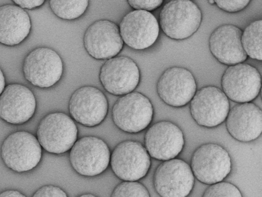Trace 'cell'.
<instances>
[{"label":"cell","mask_w":262,"mask_h":197,"mask_svg":"<svg viewBox=\"0 0 262 197\" xmlns=\"http://www.w3.org/2000/svg\"><path fill=\"white\" fill-rule=\"evenodd\" d=\"M118 27L123 43L135 50L149 48L155 43L159 34V24L155 16L143 10L128 12Z\"/></svg>","instance_id":"15"},{"label":"cell","mask_w":262,"mask_h":197,"mask_svg":"<svg viewBox=\"0 0 262 197\" xmlns=\"http://www.w3.org/2000/svg\"><path fill=\"white\" fill-rule=\"evenodd\" d=\"M128 5L134 10L152 11L161 6L162 0H128Z\"/></svg>","instance_id":"27"},{"label":"cell","mask_w":262,"mask_h":197,"mask_svg":"<svg viewBox=\"0 0 262 197\" xmlns=\"http://www.w3.org/2000/svg\"><path fill=\"white\" fill-rule=\"evenodd\" d=\"M78 197H97V196H96L95 195H93L92 194H91V193H85V194H82L80 196H78Z\"/></svg>","instance_id":"32"},{"label":"cell","mask_w":262,"mask_h":197,"mask_svg":"<svg viewBox=\"0 0 262 197\" xmlns=\"http://www.w3.org/2000/svg\"><path fill=\"white\" fill-rule=\"evenodd\" d=\"M49 3L54 14L65 20H73L80 17L89 5L88 1L51 0Z\"/></svg>","instance_id":"23"},{"label":"cell","mask_w":262,"mask_h":197,"mask_svg":"<svg viewBox=\"0 0 262 197\" xmlns=\"http://www.w3.org/2000/svg\"><path fill=\"white\" fill-rule=\"evenodd\" d=\"M41 147L37 138L26 131L10 134L3 142L1 155L11 170L23 172L35 168L41 157Z\"/></svg>","instance_id":"7"},{"label":"cell","mask_w":262,"mask_h":197,"mask_svg":"<svg viewBox=\"0 0 262 197\" xmlns=\"http://www.w3.org/2000/svg\"><path fill=\"white\" fill-rule=\"evenodd\" d=\"M32 197H68L65 191L59 187L45 185L39 188Z\"/></svg>","instance_id":"28"},{"label":"cell","mask_w":262,"mask_h":197,"mask_svg":"<svg viewBox=\"0 0 262 197\" xmlns=\"http://www.w3.org/2000/svg\"><path fill=\"white\" fill-rule=\"evenodd\" d=\"M202 18L200 9L192 1H172L166 3L160 11V26L169 38L182 40L198 30Z\"/></svg>","instance_id":"1"},{"label":"cell","mask_w":262,"mask_h":197,"mask_svg":"<svg viewBox=\"0 0 262 197\" xmlns=\"http://www.w3.org/2000/svg\"><path fill=\"white\" fill-rule=\"evenodd\" d=\"M226 126L230 135L241 142H249L260 136L262 131V112L255 104L239 103L229 111Z\"/></svg>","instance_id":"19"},{"label":"cell","mask_w":262,"mask_h":197,"mask_svg":"<svg viewBox=\"0 0 262 197\" xmlns=\"http://www.w3.org/2000/svg\"><path fill=\"white\" fill-rule=\"evenodd\" d=\"M185 141L182 130L172 122L162 121L151 126L144 136V147L149 156L167 161L181 152Z\"/></svg>","instance_id":"14"},{"label":"cell","mask_w":262,"mask_h":197,"mask_svg":"<svg viewBox=\"0 0 262 197\" xmlns=\"http://www.w3.org/2000/svg\"><path fill=\"white\" fill-rule=\"evenodd\" d=\"M153 183L161 197H187L193 189L194 176L187 163L174 158L163 161L157 167Z\"/></svg>","instance_id":"8"},{"label":"cell","mask_w":262,"mask_h":197,"mask_svg":"<svg viewBox=\"0 0 262 197\" xmlns=\"http://www.w3.org/2000/svg\"><path fill=\"white\" fill-rule=\"evenodd\" d=\"M230 110L229 99L224 92L213 86L196 91L190 102V112L199 125L212 128L225 120Z\"/></svg>","instance_id":"10"},{"label":"cell","mask_w":262,"mask_h":197,"mask_svg":"<svg viewBox=\"0 0 262 197\" xmlns=\"http://www.w3.org/2000/svg\"><path fill=\"white\" fill-rule=\"evenodd\" d=\"M111 152L106 143L94 136L82 137L75 142L70 151L73 169L84 176H95L104 172L110 164Z\"/></svg>","instance_id":"5"},{"label":"cell","mask_w":262,"mask_h":197,"mask_svg":"<svg viewBox=\"0 0 262 197\" xmlns=\"http://www.w3.org/2000/svg\"><path fill=\"white\" fill-rule=\"evenodd\" d=\"M100 82L108 93L122 96L133 92L140 81V70L135 61L125 56L107 60L100 68Z\"/></svg>","instance_id":"13"},{"label":"cell","mask_w":262,"mask_h":197,"mask_svg":"<svg viewBox=\"0 0 262 197\" xmlns=\"http://www.w3.org/2000/svg\"><path fill=\"white\" fill-rule=\"evenodd\" d=\"M152 105L149 98L139 92H132L120 97L112 111L115 125L122 131L136 133L145 129L152 121Z\"/></svg>","instance_id":"2"},{"label":"cell","mask_w":262,"mask_h":197,"mask_svg":"<svg viewBox=\"0 0 262 197\" xmlns=\"http://www.w3.org/2000/svg\"><path fill=\"white\" fill-rule=\"evenodd\" d=\"M108 108L105 95L100 89L92 86H84L76 89L68 104L72 119L88 127L101 123L106 116Z\"/></svg>","instance_id":"11"},{"label":"cell","mask_w":262,"mask_h":197,"mask_svg":"<svg viewBox=\"0 0 262 197\" xmlns=\"http://www.w3.org/2000/svg\"><path fill=\"white\" fill-rule=\"evenodd\" d=\"M36 134L41 147L59 154L70 150L77 141L78 129L70 116L57 112L47 114L40 121Z\"/></svg>","instance_id":"3"},{"label":"cell","mask_w":262,"mask_h":197,"mask_svg":"<svg viewBox=\"0 0 262 197\" xmlns=\"http://www.w3.org/2000/svg\"><path fill=\"white\" fill-rule=\"evenodd\" d=\"M262 20L251 22L242 32L241 43L247 55L252 59L261 60Z\"/></svg>","instance_id":"22"},{"label":"cell","mask_w":262,"mask_h":197,"mask_svg":"<svg viewBox=\"0 0 262 197\" xmlns=\"http://www.w3.org/2000/svg\"><path fill=\"white\" fill-rule=\"evenodd\" d=\"M222 91L228 98L238 103L251 102L259 94L261 76L252 65L242 63L228 66L221 78Z\"/></svg>","instance_id":"12"},{"label":"cell","mask_w":262,"mask_h":197,"mask_svg":"<svg viewBox=\"0 0 262 197\" xmlns=\"http://www.w3.org/2000/svg\"><path fill=\"white\" fill-rule=\"evenodd\" d=\"M111 197H150L147 188L137 181H123L113 190Z\"/></svg>","instance_id":"24"},{"label":"cell","mask_w":262,"mask_h":197,"mask_svg":"<svg viewBox=\"0 0 262 197\" xmlns=\"http://www.w3.org/2000/svg\"><path fill=\"white\" fill-rule=\"evenodd\" d=\"M5 78L3 71L0 68V95L5 87Z\"/></svg>","instance_id":"31"},{"label":"cell","mask_w":262,"mask_h":197,"mask_svg":"<svg viewBox=\"0 0 262 197\" xmlns=\"http://www.w3.org/2000/svg\"><path fill=\"white\" fill-rule=\"evenodd\" d=\"M0 197H26L24 194L18 191L15 190H8L0 193Z\"/></svg>","instance_id":"30"},{"label":"cell","mask_w":262,"mask_h":197,"mask_svg":"<svg viewBox=\"0 0 262 197\" xmlns=\"http://www.w3.org/2000/svg\"><path fill=\"white\" fill-rule=\"evenodd\" d=\"M16 5L20 7L21 8L32 9L36 7L41 6L45 1L43 0L41 1H30V0H15L12 1Z\"/></svg>","instance_id":"29"},{"label":"cell","mask_w":262,"mask_h":197,"mask_svg":"<svg viewBox=\"0 0 262 197\" xmlns=\"http://www.w3.org/2000/svg\"><path fill=\"white\" fill-rule=\"evenodd\" d=\"M208 3H210V4H213L214 3H215L214 1L213 0L209 1Z\"/></svg>","instance_id":"33"},{"label":"cell","mask_w":262,"mask_h":197,"mask_svg":"<svg viewBox=\"0 0 262 197\" xmlns=\"http://www.w3.org/2000/svg\"><path fill=\"white\" fill-rule=\"evenodd\" d=\"M202 197H243L239 189L234 184L220 182L210 185Z\"/></svg>","instance_id":"25"},{"label":"cell","mask_w":262,"mask_h":197,"mask_svg":"<svg viewBox=\"0 0 262 197\" xmlns=\"http://www.w3.org/2000/svg\"><path fill=\"white\" fill-rule=\"evenodd\" d=\"M157 91L161 100L173 107L188 104L196 91V83L192 73L180 67L165 70L159 77Z\"/></svg>","instance_id":"16"},{"label":"cell","mask_w":262,"mask_h":197,"mask_svg":"<svg viewBox=\"0 0 262 197\" xmlns=\"http://www.w3.org/2000/svg\"><path fill=\"white\" fill-rule=\"evenodd\" d=\"M110 164L115 175L124 181H137L147 174L150 156L140 142L127 140L119 143L111 154Z\"/></svg>","instance_id":"6"},{"label":"cell","mask_w":262,"mask_h":197,"mask_svg":"<svg viewBox=\"0 0 262 197\" xmlns=\"http://www.w3.org/2000/svg\"><path fill=\"white\" fill-rule=\"evenodd\" d=\"M63 69L60 56L48 47H39L31 51L25 58L23 65L26 80L41 88H49L57 83Z\"/></svg>","instance_id":"9"},{"label":"cell","mask_w":262,"mask_h":197,"mask_svg":"<svg viewBox=\"0 0 262 197\" xmlns=\"http://www.w3.org/2000/svg\"><path fill=\"white\" fill-rule=\"evenodd\" d=\"M221 9L230 13L242 10L250 3V1H214Z\"/></svg>","instance_id":"26"},{"label":"cell","mask_w":262,"mask_h":197,"mask_svg":"<svg viewBox=\"0 0 262 197\" xmlns=\"http://www.w3.org/2000/svg\"><path fill=\"white\" fill-rule=\"evenodd\" d=\"M36 106L33 93L22 84H9L0 95V117L11 124L28 121L34 115Z\"/></svg>","instance_id":"18"},{"label":"cell","mask_w":262,"mask_h":197,"mask_svg":"<svg viewBox=\"0 0 262 197\" xmlns=\"http://www.w3.org/2000/svg\"><path fill=\"white\" fill-rule=\"evenodd\" d=\"M123 44L119 27L108 19L94 22L83 35L84 49L96 60H107L115 57L122 49Z\"/></svg>","instance_id":"17"},{"label":"cell","mask_w":262,"mask_h":197,"mask_svg":"<svg viewBox=\"0 0 262 197\" xmlns=\"http://www.w3.org/2000/svg\"><path fill=\"white\" fill-rule=\"evenodd\" d=\"M242 32L235 25L225 24L212 32L209 39V50L220 63L230 66L247 59L241 43Z\"/></svg>","instance_id":"20"},{"label":"cell","mask_w":262,"mask_h":197,"mask_svg":"<svg viewBox=\"0 0 262 197\" xmlns=\"http://www.w3.org/2000/svg\"><path fill=\"white\" fill-rule=\"evenodd\" d=\"M31 28L30 18L24 9L13 4L0 6V43L18 45L28 36Z\"/></svg>","instance_id":"21"},{"label":"cell","mask_w":262,"mask_h":197,"mask_svg":"<svg viewBox=\"0 0 262 197\" xmlns=\"http://www.w3.org/2000/svg\"><path fill=\"white\" fill-rule=\"evenodd\" d=\"M190 168L200 182L211 185L223 181L231 170V161L227 151L215 143H206L193 153Z\"/></svg>","instance_id":"4"}]
</instances>
